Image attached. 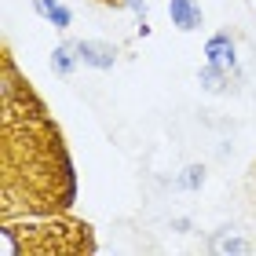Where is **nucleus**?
Masks as SVG:
<instances>
[{"label": "nucleus", "instance_id": "1", "mask_svg": "<svg viewBox=\"0 0 256 256\" xmlns=\"http://www.w3.org/2000/svg\"><path fill=\"white\" fill-rule=\"evenodd\" d=\"M74 52H77V59L84 66H92V70H114V62H118V48L106 44V40H77Z\"/></svg>", "mask_w": 256, "mask_h": 256}, {"label": "nucleus", "instance_id": "2", "mask_svg": "<svg viewBox=\"0 0 256 256\" xmlns=\"http://www.w3.org/2000/svg\"><path fill=\"white\" fill-rule=\"evenodd\" d=\"M205 55H208V62L224 66V70H230V74L238 70V55H234V40H230V33H216V37H208Z\"/></svg>", "mask_w": 256, "mask_h": 256}, {"label": "nucleus", "instance_id": "3", "mask_svg": "<svg viewBox=\"0 0 256 256\" xmlns=\"http://www.w3.org/2000/svg\"><path fill=\"white\" fill-rule=\"evenodd\" d=\"M168 15H172V26L183 33H194L202 26V8L194 0H168Z\"/></svg>", "mask_w": 256, "mask_h": 256}, {"label": "nucleus", "instance_id": "4", "mask_svg": "<svg viewBox=\"0 0 256 256\" xmlns=\"http://www.w3.org/2000/svg\"><path fill=\"white\" fill-rule=\"evenodd\" d=\"M208 249H212V252H249L252 246L238 234L234 227H220L216 234L208 238Z\"/></svg>", "mask_w": 256, "mask_h": 256}, {"label": "nucleus", "instance_id": "5", "mask_svg": "<svg viewBox=\"0 0 256 256\" xmlns=\"http://www.w3.org/2000/svg\"><path fill=\"white\" fill-rule=\"evenodd\" d=\"M33 8H37V15H44L55 30H70L74 26V11H70L66 4H59V0H33Z\"/></svg>", "mask_w": 256, "mask_h": 256}, {"label": "nucleus", "instance_id": "6", "mask_svg": "<svg viewBox=\"0 0 256 256\" xmlns=\"http://www.w3.org/2000/svg\"><path fill=\"white\" fill-rule=\"evenodd\" d=\"M77 62H80V59H77L74 44H62V48H55V52H52V66H55V74H59V77H70Z\"/></svg>", "mask_w": 256, "mask_h": 256}, {"label": "nucleus", "instance_id": "7", "mask_svg": "<svg viewBox=\"0 0 256 256\" xmlns=\"http://www.w3.org/2000/svg\"><path fill=\"white\" fill-rule=\"evenodd\" d=\"M202 84H205L208 92H227V70L216 66V62H205V70H202Z\"/></svg>", "mask_w": 256, "mask_h": 256}, {"label": "nucleus", "instance_id": "8", "mask_svg": "<svg viewBox=\"0 0 256 256\" xmlns=\"http://www.w3.org/2000/svg\"><path fill=\"white\" fill-rule=\"evenodd\" d=\"M176 187H180V190H202V187H205V168H202V165L183 168L180 180H176Z\"/></svg>", "mask_w": 256, "mask_h": 256}, {"label": "nucleus", "instance_id": "9", "mask_svg": "<svg viewBox=\"0 0 256 256\" xmlns=\"http://www.w3.org/2000/svg\"><path fill=\"white\" fill-rule=\"evenodd\" d=\"M124 4H128V8H132V11H136L139 18L146 22V0H124Z\"/></svg>", "mask_w": 256, "mask_h": 256}]
</instances>
